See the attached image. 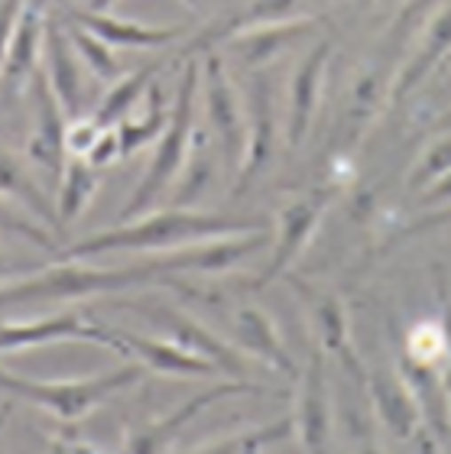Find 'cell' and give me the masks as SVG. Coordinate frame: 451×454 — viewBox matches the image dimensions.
Returning <instances> with one entry per match:
<instances>
[{"label": "cell", "mask_w": 451, "mask_h": 454, "mask_svg": "<svg viewBox=\"0 0 451 454\" xmlns=\"http://www.w3.org/2000/svg\"><path fill=\"white\" fill-rule=\"evenodd\" d=\"M10 416H13V399L0 403V432H4V426L10 422Z\"/></svg>", "instance_id": "42"}, {"label": "cell", "mask_w": 451, "mask_h": 454, "mask_svg": "<svg viewBox=\"0 0 451 454\" xmlns=\"http://www.w3.org/2000/svg\"><path fill=\"white\" fill-rule=\"evenodd\" d=\"M448 454H451V451H448Z\"/></svg>", "instance_id": "47"}, {"label": "cell", "mask_w": 451, "mask_h": 454, "mask_svg": "<svg viewBox=\"0 0 451 454\" xmlns=\"http://www.w3.org/2000/svg\"><path fill=\"white\" fill-rule=\"evenodd\" d=\"M367 396H370V409L376 416V426L384 428L386 435L396 442H413L425 426V416L419 409V399L413 396L409 383L396 367H376L367 370Z\"/></svg>", "instance_id": "16"}, {"label": "cell", "mask_w": 451, "mask_h": 454, "mask_svg": "<svg viewBox=\"0 0 451 454\" xmlns=\"http://www.w3.org/2000/svg\"><path fill=\"white\" fill-rule=\"evenodd\" d=\"M435 133H451V105H445V111L429 123V137H435Z\"/></svg>", "instance_id": "40"}, {"label": "cell", "mask_w": 451, "mask_h": 454, "mask_svg": "<svg viewBox=\"0 0 451 454\" xmlns=\"http://www.w3.org/2000/svg\"><path fill=\"white\" fill-rule=\"evenodd\" d=\"M299 389H296V438L305 454H328L331 428H335V406H331L328 387V354L312 348L305 367L299 370Z\"/></svg>", "instance_id": "12"}, {"label": "cell", "mask_w": 451, "mask_h": 454, "mask_svg": "<svg viewBox=\"0 0 451 454\" xmlns=\"http://www.w3.org/2000/svg\"><path fill=\"white\" fill-rule=\"evenodd\" d=\"M59 4H62V0H59Z\"/></svg>", "instance_id": "46"}, {"label": "cell", "mask_w": 451, "mask_h": 454, "mask_svg": "<svg viewBox=\"0 0 451 454\" xmlns=\"http://www.w3.org/2000/svg\"><path fill=\"white\" fill-rule=\"evenodd\" d=\"M66 20L85 27L101 43H107L114 52L117 49H166L186 36V27H150V23H140V20L114 17V13H94L88 7H68Z\"/></svg>", "instance_id": "21"}, {"label": "cell", "mask_w": 451, "mask_h": 454, "mask_svg": "<svg viewBox=\"0 0 451 454\" xmlns=\"http://www.w3.org/2000/svg\"><path fill=\"white\" fill-rule=\"evenodd\" d=\"M91 325L85 312L66 309L56 315H39V318H20V322L0 325V357L17 354V350L43 348V344H62V340H85L91 334Z\"/></svg>", "instance_id": "24"}, {"label": "cell", "mask_w": 451, "mask_h": 454, "mask_svg": "<svg viewBox=\"0 0 451 454\" xmlns=\"http://www.w3.org/2000/svg\"><path fill=\"white\" fill-rule=\"evenodd\" d=\"M331 199H335V192L319 189V192L299 195V199H292L282 205L280 215H276V224H273L270 260H266V266L260 270V276L250 283V289H266L270 283H276V279H282V276H289V270L299 263V256L305 254V247L312 244V237H315V231H319Z\"/></svg>", "instance_id": "7"}, {"label": "cell", "mask_w": 451, "mask_h": 454, "mask_svg": "<svg viewBox=\"0 0 451 454\" xmlns=\"http://www.w3.org/2000/svg\"><path fill=\"white\" fill-rule=\"evenodd\" d=\"M198 101L205 107L208 137L218 146V156L225 162V169L231 176H237L247 146V107H244V91L231 78L227 59L218 49H205L202 52Z\"/></svg>", "instance_id": "5"}, {"label": "cell", "mask_w": 451, "mask_h": 454, "mask_svg": "<svg viewBox=\"0 0 451 454\" xmlns=\"http://www.w3.org/2000/svg\"><path fill=\"white\" fill-rule=\"evenodd\" d=\"M448 169H451V133H435L432 140L423 146V153L415 156L409 179H406V189L423 192L429 182H435Z\"/></svg>", "instance_id": "33"}, {"label": "cell", "mask_w": 451, "mask_h": 454, "mask_svg": "<svg viewBox=\"0 0 451 454\" xmlns=\"http://www.w3.org/2000/svg\"><path fill=\"white\" fill-rule=\"evenodd\" d=\"M413 448H415V454H445V445L435 438V432H429V428H423V432L413 438Z\"/></svg>", "instance_id": "39"}, {"label": "cell", "mask_w": 451, "mask_h": 454, "mask_svg": "<svg viewBox=\"0 0 451 454\" xmlns=\"http://www.w3.org/2000/svg\"><path fill=\"white\" fill-rule=\"evenodd\" d=\"M186 4H195V0H186Z\"/></svg>", "instance_id": "45"}, {"label": "cell", "mask_w": 451, "mask_h": 454, "mask_svg": "<svg viewBox=\"0 0 451 454\" xmlns=\"http://www.w3.org/2000/svg\"><path fill=\"white\" fill-rule=\"evenodd\" d=\"M62 23H66V33H68V39H72V46H75L78 59H82V66L88 68V75H91L94 82H111L114 85V82L123 75L121 62H117V52H114L107 43H101L94 33H88L85 27L72 23V20H62Z\"/></svg>", "instance_id": "32"}, {"label": "cell", "mask_w": 451, "mask_h": 454, "mask_svg": "<svg viewBox=\"0 0 451 454\" xmlns=\"http://www.w3.org/2000/svg\"><path fill=\"white\" fill-rule=\"evenodd\" d=\"M289 438H296V422H292V416H282L266 422V426L244 428V432H234V435L218 438V442H208V445H198L182 454H264L273 445L289 442Z\"/></svg>", "instance_id": "29"}, {"label": "cell", "mask_w": 451, "mask_h": 454, "mask_svg": "<svg viewBox=\"0 0 451 454\" xmlns=\"http://www.w3.org/2000/svg\"><path fill=\"white\" fill-rule=\"evenodd\" d=\"M445 95H448V105H451V75H448V82H445Z\"/></svg>", "instance_id": "44"}, {"label": "cell", "mask_w": 451, "mask_h": 454, "mask_svg": "<svg viewBox=\"0 0 451 454\" xmlns=\"http://www.w3.org/2000/svg\"><path fill=\"white\" fill-rule=\"evenodd\" d=\"M179 273H188L182 247L127 266H91L85 260H59L36 273H27L13 283L0 286V309L43 302H88L98 295H117L131 293V289H150V286L192 293L186 289V283H179Z\"/></svg>", "instance_id": "1"}, {"label": "cell", "mask_w": 451, "mask_h": 454, "mask_svg": "<svg viewBox=\"0 0 451 454\" xmlns=\"http://www.w3.org/2000/svg\"><path fill=\"white\" fill-rule=\"evenodd\" d=\"M448 354V332H445L442 315L439 318H419L409 325V332L400 340V360L423 370H442Z\"/></svg>", "instance_id": "30"}, {"label": "cell", "mask_w": 451, "mask_h": 454, "mask_svg": "<svg viewBox=\"0 0 451 454\" xmlns=\"http://www.w3.org/2000/svg\"><path fill=\"white\" fill-rule=\"evenodd\" d=\"M146 373L150 370L143 367V364H137V360H127V364L104 370V373L72 377V380L23 377V373L0 367V393H7L17 403H29V406L43 409L49 416H56L59 422H78V419L91 416L94 409L104 406L117 393L137 387Z\"/></svg>", "instance_id": "4"}, {"label": "cell", "mask_w": 451, "mask_h": 454, "mask_svg": "<svg viewBox=\"0 0 451 454\" xmlns=\"http://www.w3.org/2000/svg\"><path fill=\"white\" fill-rule=\"evenodd\" d=\"M319 33L315 20H289V23H264V27H247L234 36H227L221 46H227V56L247 72H264L270 62L299 46Z\"/></svg>", "instance_id": "19"}, {"label": "cell", "mask_w": 451, "mask_h": 454, "mask_svg": "<svg viewBox=\"0 0 451 454\" xmlns=\"http://www.w3.org/2000/svg\"><path fill=\"white\" fill-rule=\"evenodd\" d=\"M121 160V143H117V130L114 127H104L98 143L91 146L88 153V162H91L94 169H104V166H111V162Z\"/></svg>", "instance_id": "36"}, {"label": "cell", "mask_w": 451, "mask_h": 454, "mask_svg": "<svg viewBox=\"0 0 451 454\" xmlns=\"http://www.w3.org/2000/svg\"><path fill=\"white\" fill-rule=\"evenodd\" d=\"M127 309H133V312L143 315L150 325H156L162 332V338L176 340L179 348L192 350L195 357L208 360L218 373H227L231 380H247V364H250V357H244V354L231 344V338H221L218 332H211L202 318L182 312L176 305H162V302H127Z\"/></svg>", "instance_id": "6"}, {"label": "cell", "mask_w": 451, "mask_h": 454, "mask_svg": "<svg viewBox=\"0 0 451 454\" xmlns=\"http://www.w3.org/2000/svg\"><path fill=\"white\" fill-rule=\"evenodd\" d=\"M198 72H202V59L188 56L186 68H182L179 88H176V98H172V111L170 123L162 137L153 146L150 166L143 172V179L137 182V189L131 192L127 205L117 215V224L121 221H133L140 215H150L153 205L166 195L170 189H176V182L182 179V172L188 166V156H192V143H195V111H198Z\"/></svg>", "instance_id": "3"}, {"label": "cell", "mask_w": 451, "mask_h": 454, "mask_svg": "<svg viewBox=\"0 0 451 454\" xmlns=\"http://www.w3.org/2000/svg\"><path fill=\"white\" fill-rule=\"evenodd\" d=\"M162 66H166V59H156V62H146V66L133 68V72L117 78L111 85V91H107V95L98 101V107L91 111V121L98 123V127H117V123L146 98V91L156 85Z\"/></svg>", "instance_id": "27"}, {"label": "cell", "mask_w": 451, "mask_h": 454, "mask_svg": "<svg viewBox=\"0 0 451 454\" xmlns=\"http://www.w3.org/2000/svg\"><path fill=\"white\" fill-rule=\"evenodd\" d=\"M264 218H241V215H221V211H198V208H162L140 215L133 221L98 231L91 237H82L75 244L62 247V260H91L104 254H170L179 247L215 240V237L250 234L266 231Z\"/></svg>", "instance_id": "2"}, {"label": "cell", "mask_w": 451, "mask_h": 454, "mask_svg": "<svg viewBox=\"0 0 451 454\" xmlns=\"http://www.w3.org/2000/svg\"><path fill=\"white\" fill-rule=\"evenodd\" d=\"M393 68L390 66H370L360 72L354 82L341 117V153H351L367 137L370 123L386 111L390 95H393Z\"/></svg>", "instance_id": "22"}, {"label": "cell", "mask_w": 451, "mask_h": 454, "mask_svg": "<svg viewBox=\"0 0 451 454\" xmlns=\"http://www.w3.org/2000/svg\"><path fill=\"white\" fill-rule=\"evenodd\" d=\"M101 169H94L88 160H68L62 176H59L56 185V211L62 227H68L72 221H78L85 215V208L91 205V199L98 195V185H101Z\"/></svg>", "instance_id": "28"}, {"label": "cell", "mask_w": 451, "mask_h": 454, "mask_svg": "<svg viewBox=\"0 0 451 454\" xmlns=\"http://www.w3.org/2000/svg\"><path fill=\"white\" fill-rule=\"evenodd\" d=\"M29 101H33V133L27 140V160L36 162L39 169L49 172L52 185H59V176L66 169L68 153H66V127L68 117L59 105V98L49 88V78L43 72V66L36 68V75L29 82Z\"/></svg>", "instance_id": "15"}, {"label": "cell", "mask_w": 451, "mask_h": 454, "mask_svg": "<svg viewBox=\"0 0 451 454\" xmlns=\"http://www.w3.org/2000/svg\"><path fill=\"white\" fill-rule=\"evenodd\" d=\"M172 105L162 95L160 82L146 91L140 105L133 107L127 117H123L114 130H117V143H121V160L123 156H133V153L146 150V146H156V140L162 137L166 123H170Z\"/></svg>", "instance_id": "26"}, {"label": "cell", "mask_w": 451, "mask_h": 454, "mask_svg": "<svg viewBox=\"0 0 451 454\" xmlns=\"http://www.w3.org/2000/svg\"><path fill=\"white\" fill-rule=\"evenodd\" d=\"M104 127L91 121V117H78V121H68L66 127V153L68 160H88L91 146L98 143Z\"/></svg>", "instance_id": "35"}, {"label": "cell", "mask_w": 451, "mask_h": 454, "mask_svg": "<svg viewBox=\"0 0 451 454\" xmlns=\"http://www.w3.org/2000/svg\"><path fill=\"white\" fill-rule=\"evenodd\" d=\"M331 59H335V43L319 39L309 52L299 59L296 72L286 85V107H282V143L289 150H299L305 137L312 133V123L319 117L321 95H325V78H328Z\"/></svg>", "instance_id": "10"}, {"label": "cell", "mask_w": 451, "mask_h": 454, "mask_svg": "<svg viewBox=\"0 0 451 454\" xmlns=\"http://www.w3.org/2000/svg\"><path fill=\"white\" fill-rule=\"evenodd\" d=\"M419 205L425 211H442L451 208V169L445 176H439L435 182H429L423 192H419Z\"/></svg>", "instance_id": "37"}, {"label": "cell", "mask_w": 451, "mask_h": 454, "mask_svg": "<svg viewBox=\"0 0 451 454\" xmlns=\"http://www.w3.org/2000/svg\"><path fill=\"white\" fill-rule=\"evenodd\" d=\"M435 293H439V315H442L445 332H448V354H445V364H442V370H439V380H442V396H445V409H448V422H451V293H448V279H445L442 266L435 270Z\"/></svg>", "instance_id": "34"}, {"label": "cell", "mask_w": 451, "mask_h": 454, "mask_svg": "<svg viewBox=\"0 0 451 454\" xmlns=\"http://www.w3.org/2000/svg\"><path fill=\"white\" fill-rule=\"evenodd\" d=\"M292 293L302 299V309H305V318H309V332L315 338V348L325 350L328 357L341 360V367L358 387L367 383V367L360 364L358 350H354V340H351V318L348 309L335 293H321L315 286L302 283L296 276H289Z\"/></svg>", "instance_id": "9"}, {"label": "cell", "mask_w": 451, "mask_h": 454, "mask_svg": "<svg viewBox=\"0 0 451 454\" xmlns=\"http://www.w3.org/2000/svg\"><path fill=\"white\" fill-rule=\"evenodd\" d=\"M244 107H247V146H244V162L237 169V185H234L237 195L250 189L270 169L273 156H276V143L282 137V114L276 111V91H273L266 68L264 72H247Z\"/></svg>", "instance_id": "8"}, {"label": "cell", "mask_w": 451, "mask_h": 454, "mask_svg": "<svg viewBox=\"0 0 451 454\" xmlns=\"http://www.w3.org/2000/svg\"><path fill=\"white\" fill-rule=\"evenodd\" d=\"M0 234L27 240V244L39 247V250H46V254H59V250H62V240H59L33 211H27L20 201H13L10 195H4V192H0Z\"/></svg>", "instance_id": "31"}, {"label": "cell", "mask_w": 451, "mask_h": 454, "mask_svg": "<svg viewBox=\"0 0 451 454\" xmlns=\"http://www.w3.org/2000/svg\"><path fill=\"white\" fill-rule=\"evenodd\" d=\"M88 344L107 348L121 357H131L137 364H143L153 373L162 377H215L218 370L208 360L195 357L192 350L179 348L170 338H146V334L127 332V328H107V325H91Z\"/></svg>", "instance_id": "11"}, {"label": "cell", "mask_w": 451, "mask_h": 454, "mask_svg": "<svg viewBox=\"0 0 451 454\" xmlns=\"http://www.w3.org/2000/svg\"><path fill=\"white\" fill-rule=\"evenodd\" d=\"M273 393L270 387H260L254 380H227V383H215V387L202 389L195 393L192 399H186L182 406H176L170 416L156 419L150 426L137 428L127 435L123 442V454H166L170 445L179 438L182 428L192 422L195 416H202L208 406H215V403H225V399H234V396H266Z\"/></svg>", "instance_id": "13"}, {"label": "cell", "mask_w": 451, "mask_h": 454, "mask_svg": "<svg viewBox=\"0 0 451 454\" xmlns=\"http://www.w3.org/2000/svg\"><path fill=\"white\" fill-rule=\"evenodd\" d=\"M52 13V0H23V10L13 27V39L7 49V62L0 72V91L17 98L27 91L33 75L43 59V36H46V23Z\"/></svg>", "instance_id": "17"}, {"label": "cell", "mask_w": 451, "mask_h": 454, "mask_svg": "<svg viewBox=\"0 0 451 454\" xmlns=\"http://www.w3.org/2000/svg\"><path fill=\"white\" fill-rule=\"evenodd\" d=\"M0 192L10 195L13 201H20L27 211H33V215H36L49 231H56V237L66 234V227H62V221H59V211H56L52 195H49V192L33 179L27 160L17 156V153L0 150Z\"/></svg>", "instance_id": "25"}, {"label": "cell", "mask_w": 451, "mask_h": 454, "mask_svg": "<svg viewBox=\"0 0 451 454\" xmlns=\"http://www.w3.org/2000/svg\"><path fill=\"white\" fill-rule=\"evenodd\" d=\"M117 4L121 0H88V10H94V13H111Z\"/></svg>", "instance_id": "41"}, {"label": "cell", "mask_w": 451, "mask_h": 454, "mask_svg": "<svg viewBox=\"0 0 451 454\" xmlns=\"http://www.w3.org/2000/svg\"><path fill=\"white\" fill-rule=\"evenodd\" d=\"M43 72L49 78V88L52 95L59 98V105L66 111L68 121H78V117H91L88 105H91V82L88 68L82 66L75 46L66 33V23L62 17L49 13L46 23V36H43Z\"/></svg>", "instance_id": "14"}, {"label": "cell", "mask_w": 451, "mask_h": 454, "mask_svg": "<svg viewBox=\"0 0 451 454\" xmlns=\"http://www.w3.org/2000/svg\"><path fill=\"white\" fill-rule=\"evenodd\" d=\"M448 59H451V0H442V4L429 13V20L419 27V39H415L413 52H409V59H406L403 66H400V72H396L390 105L406 101V98L413 95L415 88L423 85L435 68H442Z\"/></svg>", "instance_id": "18"}, {"label": "cell", "mask_w": 451, "mask_h": 454, "mask_svg": "<svg viewBox=\"0 0 451 454\" xmlns=\"http://www.w3.org/2000/svg\"><path fill=\"white\" fill-rule=\"evenodd\" d=\"M231 344H234L244 357L260 360L270 370L282 373V377H299V367L292 360L286 340H282L280 328L270 318V312H264L260 305H241L231 318Z\"/></svg>", "instance_id": "20"}, {"label": "cell", "mask_w": 451, "mask_h": 454, "mask_svg": "<svg viewBox=\"0 0 451 454\" xmlns=\"http://www.w3.org/2000/svg\"><path fill=\"white\" fill-rule=\"evenodd\" d=\"M390 4H393V7H396V10H403V7H406V4H413V0H390Z\"/></svg>", "instance_id": "43"}, {"label": "cell", "mask_w": 451, "mask_h": 454, "mask_svg": "<svg viewBox=\"0 0 451 454\" xmlns=\"http://www.w3.org/2000/svg\"><path fill=\"white\" fill-rule=\"evenodd\" d=\"M331 0H244L241 7L225 20L218 23L215 29H208L205 36H198L195 43H188L186 59L205 52L208 46H218L225 43L227 36H234L247 27H264V23H289V20H315L312 10L325 7Z\"/></svg>", "instance_id": "23"}, {"label": "cell", "mask_w": 451, "mask_h": 454, "mask_svg": "<svg viewBox=\"0 0 451 454\" xmlns=\"http://www.w3.org/2000/svg\"><path fill=\"white\" fill-rule=\"evenodd\" d=\"M20 10H23V0H0V72H4V62H7V49L10 39H13Z\"/></svg>", "instance_id": "38"}]
</instances>
